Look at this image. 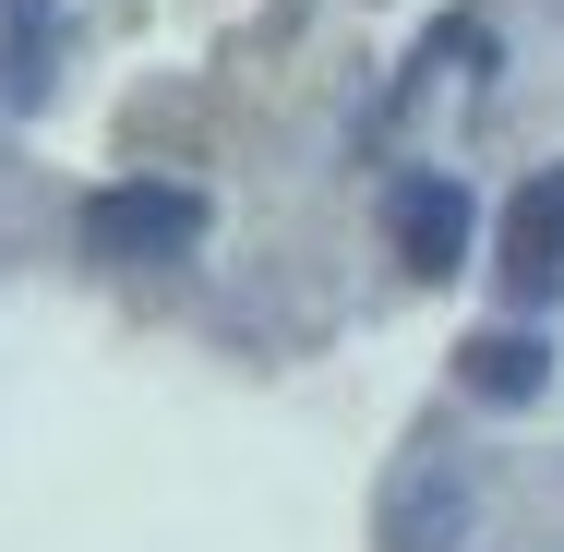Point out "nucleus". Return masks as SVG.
<instances>
[{"mask_svg": "<svg viewBox=\"0 0 564 552\" xmlns=\"http://www.w3.org/2000/svg\"><path fill=\"white\" fill-rule=\"evenodd\" d=\"M384 240H397V264L409 277H456L468 264V181H397L384 193Z\"/></svg>", "mask_w": 564, "mask_h": 552, "instance_id": "f03ea898", "label": "nucleus"}, {"mask_svg": "<svg viewBox=\"0 0 564 552\" xmlns=\"http://www.w3.org/2000/svg\"><path fill=\"white\" fill-rule=\"evenodd\" d=\"M541 336H468L456 348V372H468V397H541Z\"/></svg>", "mask_w": 564, "mask_h": 552, "instance_id": "20e7f679", "label": "nucleus"}, {"mask_svg": "<svg viewBox=\"0 0 564 552\" xmlns=\"http://www.w3.org/2000/svg\"><path fill=\"white\" fill-rule=\"evenodd\" d=\"M85 240H97L109 264L193 252V240H205V193H181V181H109V193L85 205Z\"/></svg>", "mask_w": 564, "mask_h": 552, "instance_id": "f257e3e1", "label": "nucleus"}, {"mask_svg": "<svg viewBox=\"0 0 564 552\" xmlns=\"http://www.w3.org/2000/svg\"><path fill=\"white\" fill-rule=\"evenodd\" d=\"M564 277V169H529V193L505 205V289L541 301Z\"/></svg>", "mask_w": 564, "mask_h": 552, "instance_id": "7ed1b4c3", "label": "nucleus"}]
</instances>
